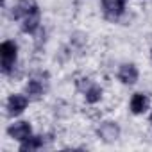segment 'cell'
I'll list each match as a JSON object with an SVG mask.
<instances>
[{
    "label": "cell",
    "mask_w": 152,
    "mask_h": 152,
    "mask_svg": "<svg viewBox=\"0 0 152 152\" xmlns=\"http://www.w3.org/2000/svg\"><path fill=\"white\" fill-rule=\"evenodd\" d=\"M16 52H18V47L15 41H4L0 45V57H2V72L4 73H9L11 68L15 66Z\"/></svg>",
    "instance_id": "1"
},
{
    "label": "cell",
    "mask_w": 152,
    "mask_h": 152,
    "mask_svg": "<svg viewBox=\"0 0 152 152\" xmlns=\"http://www.w3.org/2000/svg\"><path fill=\"white\" fill-rule=\"evenodd\" d=\"M36 9H38V4L34 2V0H18L16 6L13 7L11 16H13L15 20H23L27 15L34 13Z\"/></svg>",
    "instance_id": "2"
},
{
    "label": "cell",
    "mask_w": 152,
    "mask_h": 152,
    "mask_svg": "<svg viewBox=\"0 0 152 152\" xmlns=\"http://www.w3.org/2000/svg\"><path fill=\"white\" fill-rule=\"evenodd\" d=\"M124 0H102V11L109 20H116L124 13Z\"/></svg>",
    "instance_id": "3"
},
{
    "label": "cell",
    "mask_w": 152,
    "mask_h": 152,
    "mask_svg": "<svg viewBox=\"0 0 152 152\" xmlns=\"http://www.w3.org/2000/svg\"><path fill=\"white\" fill-rule=\"evenodd\" d=\"M7 132H9L11 138H15L18 141H25L27 138H31V125L27 122H18V124L11 125L7 129Z\"/></svg>",
    "instance_id": "4"
},
{
    "label": "cell",
    "mask_w": 152,
    "mask_h": 152,
    "mask_svg": "<svg viewBox=\"0 0 152 152\" xmlns=\"http://www.w3.org/2000/svg\"><path fill=\"white\" fill-rule=\"evenodd\" d=\"M118 134H120V129H118V125L113 124V122H106V124H102L100 129H99V136H100L106 143L116 141Z\"/></svg>",
    "instance_id": "5"
},
{
    "label": "cell",
    "mask_w": 152,
    "mask_h": 152,
    "mask_svg": "<svg viewBox=\"0 0 152 152\" xmlns=\"http://www.w3.org/2000/svg\"><path fill=\"white\" fill-rule=\"evenodd\" d=\"M118 79L124 84H134L138 81V70L134 64H122L118 70Z\"/></svg>",
    "instance_id": "6"
},
{
    "label": "cell",
    "mask_w": 152,
    "mask_h": 152,
    "mask_svg": "<svg viewBox=\"0 0 152 152\" xmlns=\"http://www.w3.org/2000/svg\"><path fill=\"white\" fill-rule=\"evenodd\" d=\"M27 107V99L23 95H11L7 100V109L11 116H16L20 113H23V109Z\"/></svg>",
    "instance_id": "7"
},
{
    "label": "cell",
    "mask_w": 152,
    "mask_h": 152,
    "mask_svg": "<svg viewBox=\"0 0 152 152\" xmlns=\"http://www.w3.org/2000/svg\"><path fill=\"white\" fill-rule=\"evenodd\" d=\"M147 107H148V99H147L143 93H134L132 99H131V111H132L134 115H140V113H143Z\"/></svg>",
    "instance_id": "8"
},
{
    "label": "cell",
    "mask_w": 152,
    "mask_h": 152,
    "mask_svg": "<svg viewBox=\"0 0 152 152\" xmlns=\"http://www.w3.org/2000/svg\"><path fill=\"white\" fill-rule=\"evenodd\" d=\"M22 22H23L22 23V31L23 32H34L36 27H38V23H39V9H36L34 13L27 15Z\"/></svg>",
    "instance_id": "9"
},
{
    "label": "cell",
    "mask_w": 152,
    "mask_h": 152,
    "mask_svg": "<svg viewBox=\"0 0 152 152\" xmlns=\"http://www.w3.org/2000/svg\"><path fill=\"white\" fill-rule=\"evenodd\" d=\"M43 145V140L39 138V136H31V138H27L25 141H22V145H20V150L22 152H32V150H38L39 147Z\"/></svg>",
    "instance_id": "10"
},
{
    "label": "cell",
    "mask_w": 152,
    "mask_h": 152,
    "mask_svg": "<svg viewBox=\"0 0 152 152\" xmlns=\"http://www.w3.org/2000/svg\"><path fill=\"white\" fill-rule=\"evenodd\" d=\"M27 93L32 97V99H39L41 95H43V84L39 83V81H36V79H32V81H29V84H27Z\"/></svg>",
    "instance_id": "11"
},
{
    "label": "cell",
    "mask_w": 152,
    "mask_h": 152,
    "mask_svg": "<svg viewBox=\"0 0 152 152\" xmlns=\"http://www.w3.org/2000/svg\"><path fill=\"white\" fill-rule=\"evenodd\" d=\"M100 97H102V90H100L99 86H91V88L86 91V100H88L90 104L99 102V100H100Z\"/></svg>",
    "instance_id": "12"
},
{
    "label": "cell",
    "mask_w": 152,
    "mask_h": 152,
    "mask_svg": "<svg viewBox=\"0 0 152 152\" xmlns=\"http://www.w3.org/2000/svg\"><path fill=\"white\" fill-rule=\"evenodd\" d=\"M150 124H152V115H150Z\"/></svg>",
    "instance_id": "13"
},
{
    "label": "cell",
    "mask_w": 152,
    "mask_h": 152,
    "mask_svg": "<svg viewBox=\"0 0 152 152\" xmlns=\"http://www.w3.org/2000/svg\"><path fill=\"white\" fill-rule=\"evenodd\" d=\"M2 2H4V0H2Z\"/></svg>",
    "instance_id": "14"
}]
</instances>
